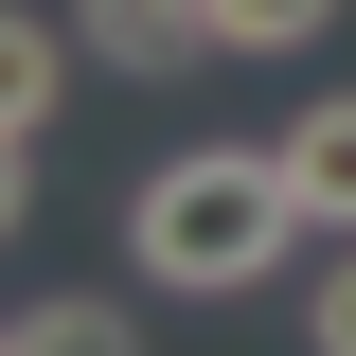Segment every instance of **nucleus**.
<instances>
[{
    "instance_id": "2",
    "label": "nucleus",
    "mask_w": 356,
    "mask_h": 356,
    "mask_svg": "<svg viewBox=\"0 0 356 356\" xmlns=\"http://www.w3.org/2000/svg\"><path fill=\"white\" fill-rule=\"evenodd\" d=\"M72 36H89V72H143V89H178L196 54H214V0H72Z\"/></svg>"
},
{
    "instance_id": "5",
    "label": "nucleus",
    "mask_w": 356,
    "mask_h": 356,
    "mask_svg": "<svg viewBox=\"0 0 356 356\" xmlns=\"http://www.w3.org/2000/svg\"><path fill=\"white\" fill-rule=\"evenodd\" d=\"M339 0H214V54H321Z\"/></svg>"
},
{
    "instance_id": "8",
    "label": "nucleus",
    "mask_w": 356,
    "mask_h": 356,
    "mask_svg": "<svg viewBox=\"0 0 356 356\" xmlns=\"http://www.w3.org/2000/svg\"><path fill=\"white\" fill-rule=\"evenodd\" d=\"M18 214H36V143L0 125V232H18Z\"/></svg>"
},
{
    "instance_id": "7",
    "label": "nucleus",
    "mask_w": 356,
    "mask_h": 356,
    "mask_svg": "<svg viewBox=\"0 0 356 356\" xmlns=\"http://www.w3.org/2000/svg\"><path fill=\"white\" fill-rule=\"evenodd\" d=\"M303 356H356V232H321V285H303Z\"/></svg>"
},
{
    "instance_id": "9",
    "label": "nucleus",
    "mask_w": 356,
    "mask_h": 356,
    "mask_svg": "<svg viewBox=\"0 0 356 356\" xmlns=\"http://www.w3.org/2000/svg\"><path fill=\"white\" fill-rule=\"evenodd\" d=\"M0 356H18V321H0Z\"/></svg>"
},
{
    "instance_id": "1",
    "label": "nucleus",
    "mask_w": 356,
    "mask_h": 356,
    "mask_svg": "<svg viewBox=\"0 0 356 356\" xmlns=\"http://www.w3.org/2000/svg\"><path fill=\"white\" fill-rule=\"evenodd\" d=\"M285 250H303V196H285L267 143H178V161L125 196V267L161 303H250Z\"/></svg>"
},
{
    "instance_id": "4",
    "label": "nucleus",
    "mask_w": 356,
    "mask_h": 356,
    "mask_svg": "<svg viewBox=\"0 0 356 356\" xmlns=\"http://www.w3.org/2000/svg\"><path fill=\"white\" fill-rule=\"evenodd\" d=\"M72 54H89L72 18H36V0H0V125H18V143L54 125V89H72Z\"/></svg>"
},
{
    "instance_id": "3",
    "label": "nucleus",
    "mask_w": 356,
    "mask_h": 356,
    "mask_svg": "<svg viewBox=\"0 0 356 356\" xmlns=\"http://www.w3.org/2000/svg\"><path fill=\"white\" fill-rule=\"evenodd\" d=\"M267 161H285V196H303V232H356V89H321V107H285V125H267Z\"/></svg>"
},
{
    "instance_id": "6",
    "label": "nucleus",
    "mask_w": 356,
    "mask_h": 356,
    "mask_svg": "<svg viewBox=\"0 0 356 356\" xmlns=\"http://www.w3.org/2000/svg\"><path fill=\"white\" fill-rule=\"evenodd\" d=\"M18 356H143L125 303H18Z\"/></svg>"
}]
</instances>
